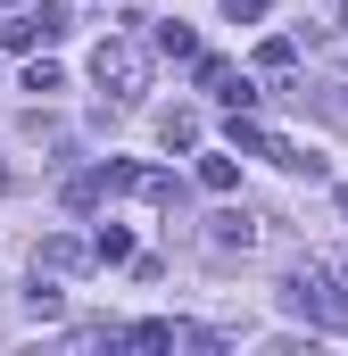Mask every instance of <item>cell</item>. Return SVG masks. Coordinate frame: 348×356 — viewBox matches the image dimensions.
<instances>
[{"label":"cell","mask_w":348,"mask_h":356,"mask_svg":"<svg viewBox=\"0 0 348 356\" xmlns=\"http://www.w3.org/2000/svg\"><path fill=\"white\" fill-rule=\"evenodd\" d=\"M282 307L324 332H348V249H307L282 282Z\"/></svg>","instance_id":"cell-1"},{"label":"cell","mask_w":348,"mask_h":356,"mask_svg":"<svg viewBox=\"0 0 348 356\" xmlns=\"http://www.w3.org/2000/svg\"><path fill=\"white\" fill-rule=\"evenodd\" d=\"M91 83L108 91L116 108H133V99H141V83H150V58H141V42H133L125 25H116L100 50H91Z\"/></svg>","instance_id":"cell-2"},{"label":"cell","mask_w":348,"mask_h":356,"mask_svg":"<svg viewBox=\"0 0 348 356\" xmlns=\"http://www.w3.org/2000/svg\"><path fill=\"white\" fill-rule=\"evenodd\" d=\"M58 33H67V0H33L25 17H8V25H0V42H8V50H50Z\"/></svg>","instance_id":"cell-3"},{"label":"cell","mask_w":348,"mask_h":356,"mask_svg":"<svg viewBox=\"0 0 348 356\" xmlns=\"http://www.w3.org/2000/svg\"><path fill=\"white\" fill-rule=\"evenodd\" d=\"M133 191V166L125 158H100V166H84V175L67 182V207H100V199H125Z\"/></svg>","instance_id":"cell-4"},{"label":"cell","mask_w":348,"mask_h":356,"mask_svg":"<svg viewBox=\"0 0 348 356\" xmlns=\"http://www.w3.org/2000/svg\"><path fill=\"white\" fill-rule=\"evenodd\" d=\"M199 91H216L224 108H258V83H249L232 58H199Z\"/></svg>","instance_id":"cell-5"},{"label":"cell","mask_w":348,"mask_h":356,"mask_svg":"<svg viewBox=\"0 0 348 356\" xmlns=\"http://www.w3.org/2000/svg\"><path fill=\"white\" fill-rule=\"evenodd\" d=\"M207 249H216V257L258 249V216H249V207H216V216H207Z\"/></svg>","instance_id":"cell-6"},{"label":"cell","mask_w":348,"mask_h":356,"mask_svg":"<svg viewBox=\"0 0 348 356\" xmlns=\"http://www.w3.org/2000/svg\"><path fill=\"white\" fill-rule=\"evenodd\" d=\"M33 266H42V273H84V266H91V241H75V232H50Z\"/></svg>","instance_id":"cell-7"},{"label":"cell","mask_w":348,"mask_h":356,"mask_svg":"<svg viewBox=\"0 0 348 356\" xmlns=\"http://www.w3.org/2000/svg\"><path fill=\"white\" fill-rule=\"evenodd\" d=\"M25 315H33V323H58V315H67V290H58V273H42V266H33V282H25Z\"/></svg>","instance_id":"cell-8"},{"label":"cell","mask_w":348,"mask_h":356,"mask_svg":"<svg viewBox=\"0 0 348 356\" xmlns=\"http://www.w3.org/2000/svg\"><path fill=\"white\" fill-rule=\"evenodd\" d=\"M116 340H125V348H174V340H182V323H166V315H150V323H125Z\"/></svg>","instance_id":"cell-9"},{"label":"cell","mask_w":348,"mask_h":356,"mask_svg":"<svg viewBox=\"0 0 348 356\" xmlns=\"http://www.w3.org/2000/svg\"><path fill=\"white\" fill-rule=\"evenodd\" d=\"M125 257H133V232L125 224H100L91 232V266H125Z\"/></svg>","instance_id":"cell-10"},{"label":"cell","mask_w":348,"mask_h":356,"mask_svg":"<svg viewBox=\"0 0 348 356\" xmlns=\"http://www.w3.org/2000/svg\"><path fill=\"white\" fill-rule=\"evenodd\" d=\"M158 141H166V149H199V116H191V108H166V116H158Z\"/></svg>","instance_id":"cell-11"},{"label":"cell","mask_w":348,"mask_h":356,"mask_svg":"<svg viewBox=\"0 0 348 356\" xmlns=\"http://www.w3.org/2000/svg\"><path fill=\"white\" fill-rule=\"evenodd\" d=\"M199 191L232 199V191H241V158H199Z\"/></svg>","instance_id":"cell-12"},{"label":"cell","mask_w":348,"mask_h":356,"mask_svg":"<svg viewBox=\"0 0 348 356\" xmlns=\"http://www.w3.org/2000/svg\"><path fill=\"white\" fill-rule=\"evenodd\" d=\"M150 42H158V58H199V33H191V25H158V33H150Z\"/></svg>","instance_id":"cell-13"},{"label":"cell","mask_w":348,"mask_h":356,"mask_svg":"<svg viewBox=\"0 0 348 356\" xmlns=\"http://www.w3.org/2000/svg\"><path fill=\"white\" fill-rule=\"evenodd\" d=\"M290 58H299V42H290V33L258 42V75H290Z\"/></svg>","instance_id":"cell-14"},{"label":"cell","mask_w":348,"mask_h":356,"mask_svg":"<svg viewBox=\"0 0 348 356\" xmlns=\"http://www.w3.org/2000/svg\"><path fill=\"white\" fill-rule=\"evenodd\" d=\"M25 91H33V99H50V91H67V75H58L50 58H33V67H25Z\"/></svg>","instance_id":"cell-15"},{"label":"cell","mask_w":348,"mask_h":356,"mask_svg":"<svg viewBox=\"0 0 348 356\" xmlns=\"http://www.w3.org/2000/svg\"><path fill=\"white\" fill-rule=\"evenodd\" d=\"M224 25H265V0H224Z\"/></svg>","instance_id":"cell-16"},{"label":"cell","mask_w":348,"mask_h":356,"mask_svg":"<svg viewBox=\"0 0 348 356\" xmlns=\"http://www.w3.org/2000/svg\"><path fill=\"white\" fill-rule=\"evenodd\" d=\"M340 25H348V0H332V33H340Z\"/></svg>","instance_id":"cell-17"},{"label":"cell","mask_w":348,"mask_h":356,"mask_svg":"<svg viewBox=\"0 0 348 356\" xmlns=\"http://www.w3.org/2000/svg\"><path fill=\"white\" fill-rule=\"evenodd\" d=\"M0 191H17V175H8V166H0Z\"/></svg>","instance_id":"cell-18"},{"label":"cell","mask_w":348,"mask_h":356,"mask_svg":"<svg viewBox=\"0 0 348 356\" xmlns=\"http://www.w3.org/2000/svg\"><path fill=\"white\" fill-rule=\"evenodd\" d=\"M340 216H348V191H340Z\"/></svg>","instance_id":"cell-19"}]
</instances>
